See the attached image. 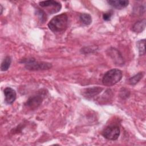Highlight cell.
Segmentation results:
<instances>
[{
    "instance_id": "6da1fadb",
    "label": "cell",
    "mask_w": 146,
    "mask_h": 146,
    "mask_svg": "<svg viewBox=\"0 0 146 146\" xmlns=\"http://www.w3.org/2000/svg\"><path fill=\"white\" fill-rule=\"evenodd\" d=\"M68 25V17L66 14L62 13L54 17L48 22L49 29L54 33L64 31Z\"/></svg>"
},
{
    "instance_id": "7a4b0ae2",
    "label": "cell",
    "mask_w": 146,
    "mask_h": 146,
    "mask_svg": "<svg viewBox=\"0 0 146 146\" xmlns=\"http://www.w3.org/2000/svg\"><path fill=\"white\" fill-rule=\"evenodd\" d=\"M122 71L119 69L114 68L108 71L104 75L102 83L107 86H111L119 82L122 78Z\"/></svg>"
},
{
    "instance_id": "3957f363",
    "label": "cell",
    "mask_w": 146,
    "mask_h": 146,
    "mask_svg": "<svg viewBox=\"0 0 146 146\" xmlns=\"http://www.w3.org/2000/svg\"><path fill=\"white\" fill-rule=\"evenodd\" d=\"M25 67L27 69L30 70H42L51 68L52 65L49 63L36 62L34 59H27Z\"/></svg>"
},
{
    "instance_id": "277c9868",
    "label": "cell",
    "mask_w": 146,
    "mask_h": 146,
    "mask_svg": "<svg viewBox=\"0 0 146 146\" xmlns=\"http://www.w3.org/2000/svg\"><path fill=\"white\" fill-rule=\"evenodd\" d=\"M103 136L108 140H117L120 135V129L118 126L110 125L107 127L102 133Z\"/></svg>"
},
{
    "instance_id": "5b68a950",
    "label": "cell",
    "mask_w": 146,
    "mask_h": 146,
    "mask_svg": "<svg viewBox=\"0 0 146 146\" xmlns=\"http://www.w3.org/2000/svg\"><path fill=\"white\" fill-rule=\"evenodd\" d=\"M39 5L40 6L42 7H51L50 14H53L58 12L59 11H60L62 7L60 3L52 0L41 1L39 2Z\"/></svg>"
},
{
    "instance_id": "8992f818",
    "label": "cell",
    "mask_w": 146,
    "mask_h": 146,
    "mask_svg": "<svg viewBox=\"0 0 146 146\" xmlns=\"http://www.w3.org/2000/svg\"><path fill=\"white\" fill-rule=\"evenodd\" d=\"M43 98L41 95H35L30 97L26 103V105L34 109L38 107L42 102Z\"/></svg>"
},
{
    "instance_id": "52a82bcc",
    "label": "cell",
    "mask_w": 146,
    "mask_h": 146,
    "mask_svg": "<svg viewBox=\"0 0 146 146\" xmlns=\"http://www.w3.org/2000/svg\"><path fill=\"white\" fill-rule=\"evenodd\" d=\"M5 102L9 104H13L16 99L17 94L14 89L11 87H6L4 90Z\"/></svg>"
},
{
    "instance_id": "ba28073f",
    "label": "cell",
    "mask_w": 146,
    "mask_h": 146,
    "mask_svg": "<svg viewBox=\"0 0 146 146\" xmlns=\"http://www.w3.org/2000/svg\"><path fill=\"white\" fill-rule=\"evenodd\" d=\"M107 2L111 6L117 9L125 8L129 4V1L127 0H109Z\"/></svg>"
},
{
    "instance_id": "9c48e42d",
    "label": "cell",
    "mask_w": 146,
    "mask_h": 146,
    "mask_svg": "<svg viewBox=\"0 0 146 146\" xmlns=\"http://www.w3.org/2000/svg\"><path fill=\"white\" fill-rule=\"evenodd\" d=\"M103 90L102 88L98 87H94L92 88H86L83 92V94L84 96L87 98H92L94 97L97 95H98L99 93L101 92V91Z\"/></svg>"
},
{
    "instance_id": "30bf717a",
    "label": "cell",
    "mask_w": 146,
    "mask_h": 146,
    "mask_svg": "<svg viewBox=\"0 0 146 146\" xmlns=\"http://www.w3.org/2000/svg\"><path fill=\"white\" fill-rule=\"evenodd\" d=\"M145 27V20L144 19L143 20L139 21L136 22L132 27V30L135 33H141L142 32Z\"/></svg>"
},
{
    "instance_id": "8fae6325",
    "label": "cell",
    "mask_w": 146,
    "mask_h": 146,
    "mask_svg": "<svg viewBox=\"0 0 146 146\" xmlns=\"http://www.w3.org/2000/svg\"><path fill=\"white\" fill-rule=\"evenodd\" d=\"M144 74L143 72H140L137 73V74H136L133 76L131 77L129 79V80H128L129 83L131 85H135L143 78V77L144 76Z\"/></svg>"
},
{
    "instance_id": "7c38bea8",
    "label": "cell",
    "mask_w": 146,
    "mask_h": 146,
    "mask_svg": "<svg viewBox=\"0 0 146 146\" xmlns=\"http://www.w3.org/2000/svg\"><path fill=\"white\" fill-rule=\"evenodd\" d=\"M79 18L80 21L85 25H89L91 23V16L87 13H82L80 15Z\"/></svg>"
},
{
    "instance_id": "4fadbf2b",
    "label": "cell",
    "mask_w": 146,
    "mask_h": 146,
    "mask_svg": "<svg viewBox=\"0 0 146 146\" xmlns=\"http://www.w3.org/2000/svg\"><path fill=\"white\" fill-rule=\"evenodd\" d=\"M11 58L10 56H6L3 60L2 61V63H1V69L2 71H7L11 64Z\"/></svg>"
},
{
    "instance_id": "5bb4252c",
    "label": "cell",
    "mask_w": 146,
    "mask_h": 146,
    "mask_svg": "<svg viewBox=\"0 0 146 146\" xmlns=\"http://www.w3.org/2000/svg\"><path fill=\"white\" fill-rule=\"evenodd\" d=\"M145 39L140 40L137 42V47L138 48L139 55L140 56L144 55L145 53Z\"/></svg>"
},
{
    "instance_id": "9a60e30c",
    "label": "cell",
    "mask_w": 146,
    "mask_h": 146,
    "mask_svg": "<svg viewBox=\"0 0 146 146\" xmlns=\"http://www.w3.org/2000/svg\"><path fill=\"white\" fill-rule=\"evenodd\" d=\"M123 91L122 90H120V96L123 99H125V98H127L129 96V91L125 89V88H122Z\"/></svg>"
},
{
    "instance_id": "2e32d148",
    "label": "cell",
    "mask_w": 146,
    "mask_h": 146,
    "mask_svg": "<svg viewBox=\"0 0 146 146\" xmlns=\"http://www.w3.org/2000/svg\"><path fill=\"white\" fill-rule=\"evenodd\" d=\"M37 14L39 16V18L41 19V21L44 22L46 20V17L45 13L43 11L40 10H38Z\"/></svg>"
},
{
    "instance_id": "e0dca14e",
    "label": "cell",
    "mask_w": 146,
    "mask_h": 146,
    "mask_svg": "<svg viewBox=\"0 0 146 146\" xmlns=\"http://www.w3.org/2000/svg\"><path fill=\"white\" fill-rule=\"evenodd\" d=\"M112 15V13L107 12V13L103 14V18L104 20H105V21H109V20H110Z\"/></svg>"
},
{
    "instance_id": "ac0fdd59",
    "label": "cell",
    "mask_w": 146,
    "mask_h": 146,
    "mask_svg": "<svg viewBox=\"0 0 146 146\" xmlns=\"http://www.w3.org/2000/svg\"><path fill=\"white\" fill-rule=\"evenodd\" d=\"M0 7H1V14H2V11H3V7H2V6L1 5H0Z\"/></svg>"
}]
</instances>
